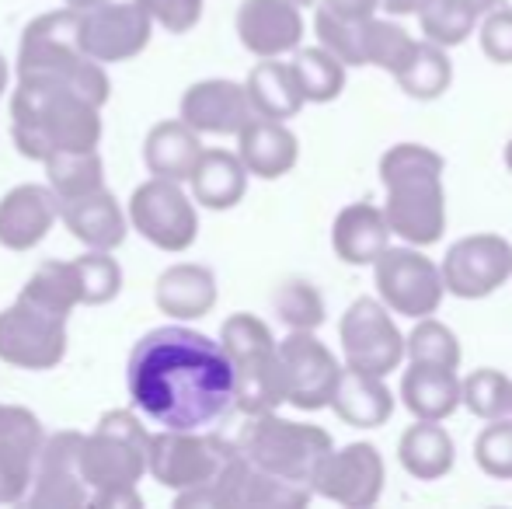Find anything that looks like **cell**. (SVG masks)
Returning a JSON list of instances; mask_svg holds the SVG:
<instances>
[{"label":"cell","mask_w":512,"mask_h":509,"mask_svg":"<svg viewBox=\"0 0 512 509\" xmlns=\"http://www.w3.org/2000/svg\"><path fill=\"white\" fill-rule=\"evenodd\" d=\"M154 25L168 28L171 35H185L203 21L206 0H136Z\"/></svg>","instance_id":"45"},{"label":"cell","mask_w":512,"mask_h":509,"mask_svg":"<svg viewBox=\"0 0 512 509\" xmlns=\"http://www.w3.org/2000/svg\"><path fill=\"white\" fill-rule=\"evenodd\" d=\"M244 91H248V102L255 116L279 119V123L293 119L307 105L297 88V77H293L290 63H279V56L255 63L248 81H244Z\"/></svg>","instance_id":"31"},{"label":"cell","mask_w":512,"mask_h":509,"mask_svg":"<svg viewBox=\"0 0 512 509\" xmlns=\"http://www.w3.org/2000/svg\"><path fill=\"white\" fill-rule=\"evenodd\" d=\"M310 485L286 482L269 471L255 468L251 461H244L241 454L227 457V464L220 468V475L203 489L178 492V506L182 509H300L310 503Z\"/></svg>","instance_id":"8"},{"label":"cell","mask_w":512,"mask_h":509,"mask_svg":"<svg viewBox=\"0 0 512 509\" xmlns=\"http://www.w3.org/2000/svg\"><path fill=\"white\" fill-rule=\"evenodd\" d=\"M509 415H512V412H509Z\"/></svg>","instance_id":"54"},{"label":"cell","mask_w":512,"mask_h":509,"mask_svg":"<svg viewBox=\"0 0 512 509\" xmlns=\"http://www.w3.org/2000/svg\"><path fill=\"white\" fill-rule=\"evenodd\" d=\"M398 461L418 482H436V478L453 471L457 447H453V436L439 422L415 419V426H408L398 440Z\"/></svg>","instance_id":"30"},{"label":"cell","mask_w":512,"mask_h":509,"mask_svg":"<svg viewBox=\"0 0 512 509\" xmlns=\"http://www.w3.org/2000/svg\"><path fill=\"white\" fill-rule=\"evenodd\" d=\"M56 210H60V220L67 224V231L81 245L95 248V252H115L126 241V213L119 210V203H115V196L105 185L84 192V196L60 199Z\"/></svg>","instance_id":"23"},{"label":"cell","mask_w":512,"mask_h":509,"mask_svg":"<svg viewBox=\"0 0 512 509\" xmlns=\"http://www.w3.org/2000/svg\"><path fill=\"white\" fill-rule=\"evenodd\" d=\"M276 314L290 332H317L324 325V297L307 279H290L272 297Z\"/></svg>","instance_id":"41"},{"label":"cell","mask_w":512,"mask_h":509,"mask_svg":"<svg viewBox=\"0 0 512 509\" xmlns=\"http://www.w3.org/2000/svg\"><path fill=\"white\" fill-rule=\"evenodd\" d=\"M394 81L401 84L408 98H418V102H436V98L446 95V88L453 84V63L446 56L443 46L436 42H415L408 63L394 74Z\"/></svg>","instance_id":"33"},{"label":"cell","mask_w":512,"mask_h":509,"mask_svg":"<svg viewBox=\"0 0 512 509\" xmlns=\"http://www.w3.org/2000/svg\"><path fill=\"white\" fill-rule=\"evenodd\" d=\"M56 217V196L49 185H18L0 199V245L7 252H32L49 231Z\"/></svg>","instance_id":"22"},{"label":"cell","mask_w":512,"mask_h":509,"mask_svg":"<svg viewBox=\"0 0 512 509\" xmlns=\"http://www.w3.org/2000/svg\"><path fill=\"white\" fill-rule=\"evenodd\" d=\"M129 224L161 252H189L199 238V213L182 182L150 178L129 199Z\"/></svg>","instance_id":"13"},{"label":"cell","mask_w":512,"mask_h":509,"mask_svg":"<svg viewBox=\"0 0 512 509\" xmlns=\"http://www.w3.org/2000/svg\"><path fill=\"white\" fill-rule=\"evenodd\" d=\"M276 349L279 367H283L286 405L300 408V412H317L328 405L338 377H342L335 353L314 332H290L283 342H276Z\"/></svg>","instance_id":"17"},{"label":"cell","mask_w":512,"mask_h":509,"mask_svg":"<svg viewBox=\"0 0 512 509\" xmlns=\"http://www.w3.org/2000/svg\"><path fill=\"white\" fill-rule=\"evenodd\" d=\"M42 164H46V178L56 203L105 185V168L98 150H60V154H49Z\"/></svg>","instance_id":"35"},{"label":"cell","mask_w":512,"mask_h":509,"mask_svg":"<svg viewBox=\"0 0 512 509\" xmlns=\"http://www.w3.org/2000/svg\"><path fill=\"white\" fill-rule=\"evenodd\" d=\"M154 300L161 307V314H168L175 321L206 318L216 307V276L206 265L178 262L157 276Z\"/></svg>","instance_id":"25"},{"label":"cell","mask_w":512,"mask_h":509,"mask_svg":"<svg viewBox=\"0 0 512 509\" xmlns=\"http://www.w3.org/2000/svg\"><path fill=\"white\" fill-rule=\"evenodd\" d=\"M429 0H380V11H387L391 18H405V14H418Z\"/></svg>","instance_id":"48"},{"label":"cell","mask_w":512,"mask_h":509,"mask_svg":"<svg viewBox=\"0 0 512 509\" xmlns=\"http://www.w3.org/2000/svg\"><path fill=\"white\" fill-rule=\"evenodd\" d=\"M220 346L234 370V408L241 415H265L286 405L283 367L276 335L258 314H230L220 328Z\"/></svg>","instance_id":"5"},{"label":"cell","mask_w":512,"mask_h":509,"mask_svg":"<svg viewBox=\"0 0 512 509\" xmlns=\"http://www.w3.org/2000/svg\"><path fill=\"white\" fill-rule=\"evenodd\" d=\"M373 283L380 290V304L391 314H405V318H429L439 311L446 297L443 272L429 255H422L415 245H401L377 255L373 262Z\"/></svg>","instance_id":"11"},{"label":"cell","mask_w":512,"mask_h":509,"mask_svg":"<svg viewBox=\"0 0 512 509\" xmlns=\"http://www.w3.org/2000/svg\"><path fill=\"white\" fill-rule=\"evenodd\" d=\"M439 272H443L446 293L453 297H492L512 279V245L502 234H467L457 245H450Z\"/></svg>","instance_id":"16"},{"label":"cell","mask_w":512,"mask_h":509,"mask_svg":"<svg viewBox=\"0 0 512 509\" xmlns=\"http://www.w3.org/2000/svg\"><path fill=\"white\" fill-rule=\"evenodd\" d=\"M297 7H317V0H293Z\"/></svg>","instance_id":"52"},{"label":"cell","mask_w":512,"mask_h":509,"mask_svg":"<svg viewBox=\"0 0 512 509\" xmlns=\"http://www.w3.org/2000/svg\"><path fill=\"white\" fill-rule=\"evenodd\" d=\"M314 32H317V42H321L328 53H335L345 67H366V60H363V21L335 18V14H328V11L317 7Z\"/></svg>","instance_id":"43"},{"label":"cell","mask_w":512,"mask_h":509,"mask_svg":"<svg viewBox=\"0 0 512 509\" xmlns=\"http://www.w3.org/2000/svg\"><path fill=\"white\" fill-rule=\"evenodd\" d=\"M102 4V0H67V7H74V11H84V7H95Z\"/></svg>","instance_id":"51"},{"label":"cell","mask_w":512,"mask_h":509,"mask_svg":"<svg viewBox=\"0 0 512 509\" xmlns=\"http://www.w3.org/2000/svg\"><path fill=\"white\" fill-rule=\"evenodd\" d=\"M237 39L258 60L297 53L304 42V14L293 0H244L237 7Z\"/></svg>","instance_id":"20"},{"label":"cell","mask_w":512,"mask_h":509,"mask_svg":"<svg viewBox=\"0 0 512 509\" xmlns=\"http://www.w3.org/2000/svg\"><path fill=\"white\" fill-rule=\"evenodd\" d=\"M460 4H464V7H471V11L481 18V14H488V11H492V7L499 4V0H460Z\"/></svg>","instance_id":"49"},{"label":"cell","mask_w":512,"mask_h":509,"mask_svg":"<svg viewBox=\"0 0 512 509\" xmlns=\"http://www.w3.org/2000/svg\"><path fill=\"white\" fill-rule=\"evenodd\" d=\"M150 35H154V21L136 0H126V4L102 0V4L77 11V42L102 67L140 56L150 46Z\"/></svg>","instance_id":"14"},{"label":"cell","mask_w":512,"mask_h":509,"mask_svg":"<svg viewBox=\"0 0 512 509\" xmlns=\"http://www.w3.org/2000/svg\"><path fill=\"white\" fill-rule=\"evenodd\" d=\"M474 461L488 478L509 482L512 478V415L492 419L474 440Z\"/></svg>","instance_id":"44"},{"label":"cell","mask_w":512,"mask_h":509,"mask_svg":"<svg viewBox=\"0 0 512 509\" xmlns=\"http://www.w3.org/2000/svg\"><path fill=\"white\" fill-rule=\"evenodd\" d=\"M237 157L248 168V175L255 178H283L297 168L300 157V140L286 123L279 119H262L255 116L248 126L237 133Z\"/></svg>","instance_id":"24"},{"label":"cell","mask_w":512,"mask_h":509,"mask_svg":"<svg viewBox=\"0 0 512 509\" xmlns=\"http://www.w3.org/2000/svg\"><path fill=\"white\" fill-rule=\"evenodd\" d=\"M21 293L32 297V300H39V304L53 307V311L70 314L74 307L84 304L77 262H42L39 269L28 276V283Z\"/></svg>","instance_id":"36"},{"label":"cell","mask_w":512,"mask_h":509,"mask_svg":"<svg viewBox=\"0 0 512 509\" xmlns=\"http://www.w3.org/2000/svg\"><path fill=\"white\" fill-rule=\"evenodd\" d=\"M81 436L77 429H63V433L42 440L39 461H35L32 475V503L35 509H81L88 506L91 492L77 468V454H81Z\"/></svg>","instance_id":"18"},{"label":"cell","mask_w":512,"mask_h":509,"mask_svg":"<svg viewBox=\"0 0 512 509\" xmlns=\"http://www.w3.org/2000/svg\"><path fill=\"white\" fill-rule=\"evenodd\" d=\"M342 353L345 367L373 377H387L405 360V335L377 297H359L342 314Z\"/></svg>","instance_id":"12"},{"label":"cell","mask_w":512,"mask_h":509,"mask_svg":"<svg viewBox=\"0 0 512 509\" xmlns=\"http://www.w3.org/2000/svg\"><path fill=\"white\" fill-rule=\"evenodd\" d=\"M133 405L164 429H213L234 412V370L220 342L164 325L133 346L126 363Z\"/></svg>","instance_id":"1"},{"label":"cell","mask_w":512,"mask_h":509,"mask_svg":"<svg viewBox=\"0 0 512 509\" xmlns=\"http://www.w3.org/2000/svg\"><path fill=\"white\" fill-rule=\"evenodd\" d=\"M42 422L21 405H0V503H21L42 450Z\"/></svg>","instance_id":"19"},{"label":"cell","mask_w":512,"mask_h":509,"mask_svg":"<svg viewBox=\"0 0 512 509\" xmlns=\"http://www.w3.org/2000/svg\"><path fill=\"white\" fill-rule=\"evenodd\" d=\"M328 405L335 408L338 419L349 422V426L377 429L394 415V394H391V387L384 384V377L345 367Z\"/></svg>","instance_id":"27"},{"label":"cell","mask_w":512,"mask_h":509,"mask_svg":"<svg viewBox=\"0 0 512 509\" xmlns=\"http://www.w3.org/2000/svg\"><path fill=\"white\" fill-rule=\"evenodd\" d=\"M317 7L345 21H366L380 11V0H317Z\"/></svg>","instance_id":"47"},{"label":"cell","mask_w":512,"mask_h":509,"mask_svg":"<svg viewBox=\"0 0 512 509\" xmlns=\"http://www.w3.org/2000/svg\"><path fill=\"white\" fill-rule=\"evenodd\" d=\"M192 196L206 210H234L248 192V168L230 150H206L199 154L189 175Z\"/></svg>","instance_id":"29"},{"label":"cell","mask_w":512,"mask_h":509,"mask_svg":"<svg viewBox=\"0 0 512 509\" xmlns=\"http://www.w3.org/2000/svg\"><path fill=\"white\" fill-rule=\"evenodd\" d=\"M290 70L297 77V88L304 95V102L324 105V102H335L345 91V63L335 53H328L324 46H297Z\"/></svg>","instance_id":"34"},{"label":"cell","mask_w":512,"mask_h":509,"mask_svg":"<svg viewBox=\"0 0 512 509\" xmlns=\"http://www.w3.org/2000/svg\"><path fill=\"white\" fill-rule=\"evenodd\" d=\"M14 143L32 161L60 150H95L102 140V105L63 84L18 81L11 98Z\"/></svg>","instance_id":"3"},{"label":"cell","mask_w":512,"mask_h":509,"mask_svg":"<svg viewBox=\"0 0 512 509\" xmlns=\"http://www.w3.org/2000/svg\"><path fill=\"white\" fill-rule=\"evenodd\" d=\"M415 39L398 25V21H380L377 14L363 21V60L366 67H380L387 74H398L408 63Z\"/></svg>","instance_id":"40"},{"label":"cell","mask_w":512,"mask_h":509,"mask_svg":"<svg viewBox=\"0 0 512 509\" xmlns=\"http://www.w3.org/2000/svg\"><path fill=\"white\" fill-rule=\"evenodd\" d=\"M199 154H203V140L189 123L182 119H164L147 133L143 140V161L154 178H168V182H189L192 168H196Z\"/></svg>","instance_id":"28"},{"label":"cell","mask_w":512,"mask_h":509,"mask_svg":"<svg viewBox=\"0 0 512 509\" xmlns=\"http://www.w3.org/2000/svg\"><path fill=\"white\" fill-rule=\"evenodd\" d=\"M401 401L415 419L443 422L460 408V377L457 370L443 367H418L411 363L401 377Z\"/></svg>","instance_id":"32"},{"label":"cell","mask_w":512,"mask_h":509,"mask_svg":"<svg viewBox=\"0 0 512 509\" xmlns=\"http://www.w3.org/2000/svg\"><path fill=\"white\" fill-rule=\"evenodd\" d=\"M384 482L387 468L380 450L373 443H349V447H331L324 454V461L317 464L314 478H310V492L331 499L338 506L366 509L380 499Z\"/></svg>","instance_id":"15"},{"label":"cell","mask_w":512,"mask_h":509,"mask_svg":"<svg viewBox=\"0 0 512 509\" xmlns=\"http://www.w3.org/2000/svg\"><path fill=\"white\" fill-rule=\"evenodd\" d=\"M18 81L63 84L95 105L108 102V74L98 60H91L77 42V11H53L35 18L21 35L18 49Z\"/></svg>","instance_id":"4"},{"label":"cell","mask_w":512,"mask_h":509,"mask_svg":"<svg viewBox=\"0 0 512 509\" xmlns=\"http://www.w3.org/2000/svg\"><path fill=\"white\" fill-rule=\"evenodd\" d=\"M418 25H422V35L429 42H436V46H443V49H453V46H464L474 35L478 14L460 4V0H429V4L418 11Z\"/></svg>","instance_id":"39"},{"label":"cell","mask_w":512,"mask_h":509,"mask_svg":"<svg viewBox=\"0 0 512 509\" xmlns=\"http://www.w3.org/2000/svg\"><path fill=\"white\" fill-rule=\"evenodd\" d=\"M77 276H81V297L88 307H102L108 300L119 297L122 290V269L112 258V252H95L88 248V255L74 258Z\"/></svg>","instance_id":"42"},{"label":"cell","mask_w":512,"mask_h":509,"mask_svg":"<svg viewBox=\"0 0 512 509\" xmlns=\"http://www.w3.org/2000/svg\"><path fill=\"white\" fill-rule=\"evenodd\" d=\"M478 39H481V53L492 63H502V67L512 63V7L495 4L485 14V21H481Z\"/></svg>","instance_id":"46"},{"label":"cell","mask_w":512,"mask_h":509,"mask_svg":"<svg viewBox=\"0 0 512 509\" xmlns=\"http://www.w3.org/2000/svg\"><path fill=\"white\" fill-rule=\"evenodd\" d=\"M460 405L485 422L502 419V415L512 412V381L502 370H471L460 381Z\"/></svg>","instance_id":"37"},{"label":"cell","mask_w":512,"mask_h":509,"mask_svg":"<svg viewBox=\"0 0 512 509\" xmlns=\"http://www.w3.org/2000/svg\"><path fill=\"white\" fill-rule=\"evenodd\" d=\"M67 318L21 293L0 311V360L18 370H53L67 356Z\"/></svg>","instance_id":"10"},{"label":"cell","mask_w":512,"mask_h":509,"mask_svg":"<svg viewBox=\"0 0 512 509\" xmlns=\"http://www.w3.org/2000/svg\"><path fill=\"white\" fill-rule=\"evenodd\" d=\"M255 119L248 91L237 81H199L182 95V123H189L199 136H237Z\"/></svg>","instance_id":"21"},{"label":"cell","mask_w":512,"mask_h":509,"mask_svg":"<svg viewBox=\"0 0 512 509\" xmlns=\"http://www.w3.org/2000/svg\"><path fill=\"white\" fill-rule=\"evenodd\" d=\"M7 77H11V70H7V60H4V53H0V95L7 91Z\"/></svg>","instance_id":"50"},{"label":"cell","mask_w":512,"mask_h":509,"mask_svg":"<svg viewBox=\"0 0 512 509\" xmlns=\"http://www.w3.org/2000/svg\"><path fill=\"white\" fill-rule=\"evenodd\" d=\"M446 161L422 143H398L380 157V182L387 189L384 217L405 245L429 248L446 231Z\"/></svg>","instance_id":"2"},{"label":"cell","mask_w":512,"mask_h":509,"mask_svg":"<svg viewBox=\"0 0 512 509\" xmlns=\"http://www.w3.org/2000/svg\"><path fill=\"white\" fill-rule=\"evenodd\" d=\"M147 454L150 433L143 422L126 408H115L98 419L88 436H81L77 468L91 496H105V492L136 489V482L147 475Z\"/></svg>","instance_id":"7"},{"label":"cell","mask_w":512,"mask_h":509,"mask_svg":"<svg viewBox=\"0 0 512 509\" xmlns=\"http://www.w3.org/2000/svg\"><path fill=\"white\" fill-rule=\"evenodd\" d=\"M405 353L411 363L418 367H443V370H457L460 367V342L453 335L450 325L429 318H418V325L411 328V335L405 339Z\"/></svg>","instance_id":"38"},{"label":"cell","mask_w":512,"mask_h":509,"mask_svg":"<svg viewBox=\"0 0 512 509\" xmlns=\"http://www.w3.org/2000/svg\"><path fill=\"white\" fill-rule=\"evenodd\" d=\"M506 164H509V171H512V140L506 143Z\"/></svg>","instance_id":"53"},{"label":"cell","mask_w":512,"mask_h":509,"mask_svg":"<svg viewBox=\"0 0 512 509\" xmlns=\"http://www.w3.org/2000/svg\"><path fill=\"white\" fill-rule=\"evenodd\" d=\"M230 454H234V443L209 429H161L150 436L147 471L164 489L192 492L213 482Z\"/></svg>","instance_id":"9"},{"label":"cell","mask_w":512,"mask_h":509,"mask_svg":"<svg viewBox=\"0 0 512 509\" xmlns=\"http://www.w3.org/2000/svg\"><path fill=\"white\" fill-rule=\"evenodd\" d=\"M237 454L244 461H251L255 468L269 471L276 478H286V482H300L310 485L317 464L324 461L335 443H331V433L321 426H310V422H293L283 419L276 412L265 415H248V422L241 426L234 440Z\"/></svg>","instance_id":"6"},{"label":"cell","mask_w":512,"mask_h":509,"mask_svg":"<svg viewBox=\"0 0 512 509\" xmlns=\"http://www.w3.org/2000/svg\"><path fill=\"white\" fill-rule=\"evenodd\" d=\"M331 245L345 265H373L377 255L391 245V224H387L380 206L352 203L335 217Z\"/></svg>","instance_id":"26"}]
</instances>
